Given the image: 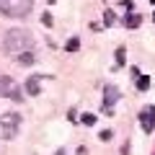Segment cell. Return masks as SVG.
<instances>
[{
    "label": "cell",
    "instance_id": "5",
    "mask_svg": "<svg viewBox=\"0 0 155 155\" xmlns=\"http://www.w3.org/2000/svg\"><path fill=\"white\" fill-rule=\"evenodd\" d=\"M140 127L147 134L155 129V106H145V109L140 111Z\"/></svg>",
    "mask_w": 155,
    "mask_h": 155
},
{
    "label": "cell",
    "instance_id": "11",
    "mask_svg": "<svg viewBox=\"0 0 155 155\" xmlns=\"http://www.w3.org/2000/svg\"><path fill=\"white\" fill-rule=\"evenodd\" d=\"M116 65H124V47L116 49Z\"/></svg>",
    "mask_w": 155,
    "mask_h": 155
},
{
    "label": "cell",
    "instance_id": "3",
    "mask_svg": "<svg viewBox=\"0 0 155 155\" xmlns=\"http://www.w3.org/2000/svg\"><path fill=\"white\" fill-rule=\"evenodd\" d=\"M18 124H21V116H18V114H5L3 119H0V129H3V134H5V140L16 137Z\"/></svg>",
    "mask_w": 155,
    "mask_h": 155
},
{
    "label": "cell",
    "instance_id": "12",
    "mask_svg": "<svg viewBox=\"0 0 155 155\" xmlns=\"http://www.w3.org/2000/svg\"><path fill=\"white\" fill-rule=\"evenodd\" d=\"M78 47H80V41H78V39H70V41H67V52H75Z\"/></svg>",
    "mask_w": 155,
    "mask_h": 155
},
{
    "label": "cell",
    "instance_id": "4",
    "mask_svg": "<svg viewBox=\"0 0 155 155\" xmlns=\"http://www.w3.org/2000/svg\"><path fill=\"white\" fill-rule=\"evenodd\" d=\"M0 93H3V96H8L11 101H23L21 88H18V85L13 83L11 78H5V75H0Z\"/></svg>",
    "mask_w": 155,
    "mask_h": 155
},
{
    "label": "cell",
    "instance_id": "2",
    "mask_svg": "<svg viewBox=\"0 0 155 155\" xmlns=\"http://www.w3.org/2000/svg\"><path fill=\"white\" fill-rule=\"evenodd\" d=\"M31 8H34V0H0V13L3 16L23 18L31 13Z\"/></svg>",
    "mask_w": 155,
    "mask_h": 155
},
{
    "label": "cell",
    "instance_id": "16",
    "mask_svg": "<svg viewBox=\"0 0 155 155\" xmlns=\"http://www.w3.org/2000/svg\"><path fill=\"white\" fill-rule=\"evenodd\" d=\"M153 155H155V153H153Z\"/></svg>",
    "mask_w": 155,
    "mask_h": 155
},
{
    "label": "cell",
    "instance_id": "8",
    "mask_svg": "<svg viewBox=\"0 0 155 155\" xmlns=\"http://www.w3.org/2000/svg\"><path fill=\"white\" fill-rule=\"evenodd\" d=\"M140 21H142V18H140L137 13H129V18H127V26H129V28H134V26H140Z\"/></svg>",
    "mask_w": 155,
    "mask_h": 155
},
{
    "label": "cell",
    "instance_id": "14",
    "mask_svg": "<svg viewBox=\"0 0 155 155\" xmlns=\"http://www.w3.org/2000/svg\"><path fill=\"white\" fill-rule=\"evenodd\" d=\"M93 122H96V116H93V114H83V124H88V127H91Z\"/></svg>",
    "mask_w": 155,
    "mask_h": 155
},
{
    "label": "cell",
    "instance_id": "1",
    "mask_svg": "<svg viewBox=\"0 0 155 155\" xmlns=\"http://www.w3.org/2000/svg\"><path fill=\"white\" fill-rule=\"evenodd\" d=\"M28 47H34V36L26 28H11L3 36V49L8 52H26Z\"/></svg>",
    "mask_w": 155,
    "mask_h": 155
},
{
    "label": "cell",
    "instance_id": "15",
    "mask_svg": "<svg viewBox=\"0 0 155 155\" xmlns=\"http://www.w3.org/2000/svg\"><path fill=\"white\" fill-rule=\"evenodd\" d=\"M153 18H155V16H153Z\"/></svg>",
    "mask_w": 155,
    "mask_h": 155
},
{
    "label": "cell",
    "instance_id": "9",
    "mask_svg": "<svg viewBox=\"0 0 155 155\" xmlns=\"http://www.w3.org/2000/svg\"><path fill=\"white\" fill-rule=\"evenodd\" d=\"M18 62H21V65H31V62H34V54H31V52H21Z\"/></svg>",
    "mask_w": 155,
    "mask_h": 155
},
{
    "label": "cell",
    "instance_id": "13",
    "mask_svg": "<svg viewBox=\"0 0 155 155\" xmlns=\"http://www.w3.org/2000/svg\"><path fill=\"white\" fill-rule=\"evenodd\" d=\"M114 21H116V18H114V11H106V18H104V23H106V26H111Z\"/></svg>",
    "mask_w": 155,
    "mask_h": 155
},
{
    "label": "cell",
    "instance_id": "7",
    "mask_svg": "<svg viewBox=\"0 0 155 155\" xmlns=\"http://www.w3.org/2000/svg\"><path fill=\"white\" fill-rule=\"evenodd\" d=\"M41 78H44V75H36V78H31V80L26 83V88H28V93H31V96L39 93V80H41Z\"/></svg>",
    "mask_w": 155,
    "mask_h": 155
},
{
    "label": "cell",
    "instance_id": "10",
    "mask_svg": "<svg viewBox=\"0 0 155 155\" xmlns=\"http://www.w3.org/2000/svg\"><path fill=\"white\" fill-rule=\"evenodd\" d=\"M137 88H140V91H147V88H150V80H147V75H140V80H137Z\"/></svg>",
    "mask_w": 155,
    "mask_h": 155
},
{
    "label": "cell",
    "instance_id": "6",
    "mask_svg": "<svg viewBox=\"0 0 155 155\" xmlns=\"http://www.w3.org/2000/svg\"><path fill=\"white\" fill-rule=\"evenodd\" d=\"M116 101H119V88L106 85V88H104V111H106V114H111V111H114Z\"/></svg>",
    "mask_w": 155,
    "mask_h": 155
}]
</instances>
